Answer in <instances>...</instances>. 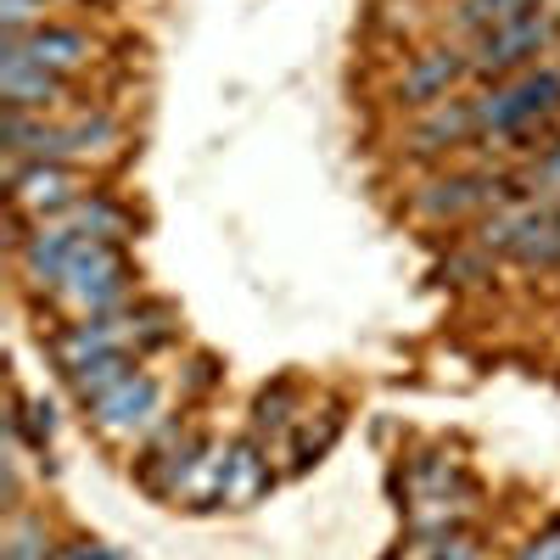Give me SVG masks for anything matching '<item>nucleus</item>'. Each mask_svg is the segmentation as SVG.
Instances as JSON below:
<instances>
[{"label": "nucleus", "instance_id": "nucleus-1", "mask_svg": "<svg viewBox=\"0 0 560 560\" xmlns=\"http://www.w3.org/2000/svg\"><path fill=\"white\" fill-rule=\"evenodd\" d=\"M471 102H477V129H482L488 147H522L533 135L549 147L560 135V62L549 57V62L516 73V79H499Z\"/></svg>", "mask_w": 560, "mask_h": 560}, {"label": "nucleus", "instance_id": "nucleus-2", "mask_svg": "<svg viewBox=\"0 0 560 560\" xmlns=\"http://www.w3.org/2000/svg\"><path fill=\"white\" fill-rule=\"evenodd\" d=\"M555 51H560V12L538 7L516 23H499V28L477 34L465 68H471V79H482V84H499V79H516V73L549 62Z\"/></svg>", "mask_w": 560, "mask_h": 560}, {"label": "nucleus", "instance_id": "nucleus-3", "mask_svg": "<svg viewBox=\"0 0 560 560\" xmlns=\"http://www.w3.org/2000/svg\"><path fill=\"white\" fill-rule=\"evenodd\" d=\"M129 287H135V264H129L124 242H96V236H90V242L79 247V258L68 264V275L57 280V298H62L79 319H90V314L124 308Z\"/></svg>", "mask_w": 560, "mask_h": 560}, {"label": "nucleus", "instance_id": "nucleus-4", "mask_svg": "<svg viewBox=\"0 0 560 560\" xmlns=\"http://www.w3.org/2000/svg\"><path fill=\"white\" fill-rule=\"evenodd\" d=\"M79 197H90V191H84V179L68 163H12L7 158V202L18 213H28L34 224L39 219H57Z\"/></svg>", "mask_w": 560, "mask_h": 560}, {"label": "nucleus", "instance_id": "nucleus-5", "mask_svg": "<svg viewBox=\"0 0 560 560\" xmlns=\"http://www.w3.org/2000/svg\"><path fill=\"white\" fill-rule=\"evenodd\" d=\"M504 202V179L499 174H438L415 191V213L427 224H459L471 213H488Z\"/></svg>", "mask_w": 560, "mask_h": 560}, {"label": "nucleus", "instance_id": "nucleus-6", "mask_svg": "<svg viewBox=\"0 0 560 560\" xmlns=\"http://www.w3.org/2000/svg\"><path fill=\"white\" fill-rule=\"evenodd\" d=\"M158 415H163V382L158 376H129L118 393H107L96 409H90V420L113 438V443H129V438H140V432H152L158 427Z\"/></svg>", "mask_w": 560, "mask_h": 560}, {"label": "nucleus", "instance_id": "nucleus-7", "mask_svg": "<svg viewBox=\"0 0 560 560\" xmlns=\"http://www.w3.org/2000/svg\"><path fill=\"white\" fill-rule=\"evenodd\" d=\"M62 96H68L62 73H45L39 62H28L18 51V45H0V102H7L12 113H45Z\"/></svg>", "mask_w": 560, "mask_h": 560}, {"label": "nucleus", "instance_id": "nucleus-8", "mask_svg": "<svg viewBox=\"0 0 560 560\" xmlns=\"http://www.w3.org/2000/svg\"><path fill=\"white\" fill-rule=\"evenodd\" d=\"M7 45H18L28 62H39L45 73H62V79L96 57V39H90L84 28H68V23H39L28 34H7Z\"/></svg>", "mask_w": 560, "mask_h": 560}, {"label": "nucleus", "instance_id": "nucleus-9", "mask_svg": "<svg viewBox=\"0 0 560 560\" xmlns=\"http://www.w3.org/2000/svg\"><path fill=\"white\" fill-rule=\"evenodd\" d=\"M465 73H471V68H465L459 51H420V57H409V68H404V79H398V102L415 107V113H427V107L448 102V90H454Z\"/></svg>", "mask_w": 560, "mask_h": 560}, {"label": "nucleus", "instance_id": "nucleus-10", "mask_svg": "<svg viewBox=\"0 0 560 560\" xmlns=\"http://www.w3.org/2000/svg\"><path fill=\"white\" fill-rule=\"evenodd\" d=\"M471 135H482L477 129V102H438V107H427L415 118V152L420 158H438V152H448V147H465Z\"/></svg>", "mask_w": 560, "mask_h": 560}, {"label": "nucleus", "instance_id": "nucleus-11", "mask_svg": "<svg viewBox=\"0 0 560 560\" xmlns=\"http://www.w3.org/2000/svg\"><path fill=\"white\" fill-rule=\"evenodd\" d=\"M129 376H140V359L135 353H102V359H90V364H79L73 376H68V387H73V398L84 404V409H96L107 393H118Z\"/></svg>", "mask_w": 560, "mask_h": 560}, {"label": "nucleus", "instance_id": "nucleus-12", "mask_svg": "<svg viewBox=\"0 0 560 560\" xmlns=\"http://www.w3.org/2000/svg\"><path fill=\"white\" fill-rule=\"evenodd\" d=\"M269 488V465H264V448L258 438H242V443H230L224 454V504H247Z\"/></svg>", "mask_w": 560, "mask_h": 560}, {"label": "nucleus", "instance_id": "nucleus-13", "mask_svg": "<svg viewBox=\"0 0 560 560\" xmlns=\"http://www.w3.org/2000/svg\"><path fill=\"white\" fill-rule=\"evenodd\" d=\"M57 219H62V224H73L79 236H96V242H124V236H129V213H124L118 202L96 197V191L79 197L73 208H62Z\"/></svg>", "mask_w": 560, "mask_h": 560}, {"label": "nucleus", "instance_id": "nucleus-14", "mask_svg": "<svg viewBox=\"0 0 560 560\" xmlns=\"http://www.w3.org/2000/svg\"><path fill=\"white\" fill-rule=\"evenodd\" d=\"M538 7H549V0H454V28L459 34H488V28H499V23H516V18H527V12H538Z\"/></svg>", "mask_w": 560, "mask_h": 560}, {"label": "nucleus", "instance_id": "nucleus-15", "mask_svg": "<svg viewBox=\"0 0 560 560\" xmlns=\"http://www.w3.org/2000/svg\"><path fill=\"white\" fill-rule=\"evenodd\" d=\"M292 420H298V387H292V382H275V387L258 393V404H253V432H287Z\"/></svg>", "mask_w": 560, "mask_h": 560}, {"label": "nucleus", "instance_id": "nucleus-16", "mask_svg": "<svg viewBox=\"0 0 560 560\" xmlns=\"http://www.w3.org/2000/svg\"><path fill=\"white\" fill-rule=\"evenodd\" d=\"M409 560H482V549H477V538L465 533V527H454V533L420 538V544L409 549Z\"/></svg>", "mask_w": 560, "mask_h": 560}, {"label": "nucleus", "instance_id": "nucleus-17", "mask_svg": "<svg viewBox=\"0 0 560 560\" xmlns=\"http://www.w3.org/2000/svg\"><path fill=\"white\" fill-rule=\"evenodd\" d=\"M522 191H527V197H549V202H560V135L533 158V168H527V179H522Z\"/></svg>", "mask_w": 560, "mask_h": 560}, {"label": "nucleus", "instance_id": "nucleus-18", "mask_svg": "<svg viewBox=\"0 0 560 560\" xmlns=\"http://www.w3.org/2000/svg\"><path fill=\"white\" fill-rule=\"evenodd\" d=\"M57 549L45 544V527L39 522H28V516H18L12 522V533H7V560H51Z\"/></svg>", "mask_w": 560, "mask_h": 560}, {"label": "nucleus", "instance_id": "nucleus-19", "mask_svg": "<svg viewBox=\"0 0 560 560\" xmlns=\"http://www.w3.org/2000/svg\"><path fill=\"white\" fill-rule=\"evenodd\" d=\"M482 275H488V253H482V247H471V253H454V258L443 264V280H448V287H477Z\"/></svg>", "mask_w": 560, "mask_h": 560}, {"label": "nucleus", "instance_id": "nucleus-20", "mask_svg": "<svg viewBox=\"0 0 560 560\" xmlns=\"http://www.w3.org/2000/svg\"><path fill=\"white\" fill-rule=\"evenodd\" d=\"M0 23H7V34H28L45 23V0H0Z\"/></svg>", "mask_w": 560, "mask_h": 560}, {"label": "nucleus", "instance_id": "nucleus-21", "mask_svg": "<svg viewBox=\"0 0 560 560\" xmlns=\"http://www.w3.org/2000/svg\"><path fill=\"white\" fill-rule=\"evenodd\" d=\"M51 560H124V555L107 549V544H90V538H68V544H57Z\"/></svg>", "mask_w": 560, "mask_h": 560}, {"label": "nucleus", "instance_id": "nucleus-22", "mask_svg": "<svg viewBox=\"0 0 560 560\" xmlns=\"http://www.w3.org/2000/svg\"><path fill=\"white\" fill-rule=\"evenodd\" d=\"M516 560H560V522H549V533H544V538H533Z\"/></svg>", "mask_w": 560, "mask_h": 560}]
</instances>
